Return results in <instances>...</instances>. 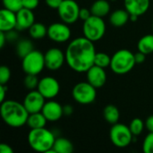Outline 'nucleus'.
I'll use <instances>...</instances> for the list:
<instances>
[{
  "mask_svg": "<svg viewBox=\"0 0 153 153\" xmlns=\"http://www.w3.org/2000/svg\"><path fill=\"white\" fill-rule=\"evenodd\" d=\"M91 41L85 37H80L73 39L65 51V61L69 67L77 73H86L92 65L96 49Z\"/></svg>",
  "mask_w": 153,
  "mask_h": 153,
  "instance_id": "obj_1",
  "label": "nucleus"
},
{
  "mask_svg": "<svg viewBox=\"0 0 153 153\" xmlns=\"http://www.w3.org/2000/svg\"><path fill=\"white\" fill-rule=\"evenodd\" d=\"M0 114L4 122L11 127H22L27 123L29 112L23 103L15 100H4L1 103Z\"/></svg>",
  "mask_w": 153,
  "mask_h": 153,
  "instance_id": "obj_2",
  "label": "nucleus"
},
{
  "mask_svg": "<svg viewBox=\"0 0 153 153\" xmlns=\"http://www.w3.org/2000/svg\"><path fill=\"white\" fill-rule=\"evenodd\" d=\"M56 141L52 132L45 127L30 129L28 134V143L30 148L38 152H53V145Z\"/></svg>",
  "mask_w": 153,
  "mask_h": 153,
  "instance_id": "obj_3",
  "label": "nucleus"
},
{
  "mask_svg": "<svg viewBox=\"0 0 153 153\" xmlns=\"http://www.w3.org/2000/svg\"><path fill=\"white\" fill-rule=\"evenodd\" d=\"M134 54L128 49H120L111 57L110 68L117 74H126L135 65Z\"/></svg>",
  "mask_w": 153,
  "mask_h": 153,
  "instance_id": "obj_4",
  "label": "nucleus"
},
{
  "mask_svg": "<svg viewBox=\"0 0 153 153\" xmlns=\"http://www.w3.org/2000/svg\"><path fill=\"white\" fill-rule=\"evenodd\" d=\"M82 32L84 37L92 42L101 39L106 32V24L102 17L91 15L89 19L84 21Z\"/></svg>",
  "mask_w": 153,
  "mask_h": 153,
  "instance_id": "obj_5",
  "label": "nucleus"
},
{
  "mask_svg": "<svg viewBox=\"0 0 153 153\" xmlns=\"http://www.w3.org/2000/svg\"><path fill=\"white\" fill-rule=\"evenodd\" d=\"M109 137L111 143L117 148H126L133 142L134 134H132L129 126L117 123L113 125L110 129Z\"/></svg>",
  "mask_w": 153,
  "mask_h": 153,
  "instance_id": "obj_6",
  "label": "nucleus"
},
{
  "mask_svg": "<svg viewBox=\"0 0 153 153\" xmlns=\"http://www.w3.org/2000/svg\"><path fill=\"white\" fill-rule=\"evenodd\" d=\"M22 70L26 74H39L46 67L44 55L39 50H32L22 58Z\"/></svg>",
  "mask_w": 153,
  "mask_h": 153,
  "instance_id": "obj_7",
  "label": "nucleus"
},
{
  "mask_svg": "<svg viewBox=\"0 0 153 153\" xmlns=\"http://www.w3.org/2000/svg\"><path fill=\"white\" fill-rule=\"evenodd\" d=\"M72 95L76 102L82 105H88L95 101L97 91L96 88L89 82H82L74 87Z\"/></svg>",
  "mask_w": 153,
  "mask_h": 153,
  "instance_id": "obj_8",
  "label": "nucleus"
},
{
  "mask_svg": "<svg viewBox=\"0 0 153 153\" xmlns=\"http://www.w3.org/2000/svg\"><path fill=\"white\" fill-rule=\"evenodd\" d=\"M80 9L79 4L74 0H64L58 7L57 12L60 19L64 22L73 24L80 18Z\"/></svg>",
  "mask_w": 153,
  "mask_h": 153,
  "instance_id": "obj_9",
  "label": "nucleus"
},
{
  "mask_svg": "<svg viewBox=\"0 0 153 153\" xmlns=\"http://www.w3.org/2000/svg\"><path fill=\"white\" fill-rule=\"evenodd\" d=\"M48 38L58 43L69 40L71 37V30L65 22H54L48 28Z\"/></svg>",
  "mask_w": 153,
  "mask_h": 153,
  "instance_id": "obj_10",
  "label": "nucleus"
},
{
  "mask_svg": "<svg viewBox=\"0 0 153 153\" xmlns=\"http://www.w3.org/2000/svg\"><path fill=\"white\" fill-rule=\"evenodd\" d=\"M37 89L45 97V99L51 100L58 95L60 91V85L57 80L54 77L46 76L39 80Z\"/></svg>",
  "mask_w": 153,
  "mask_h": 153,
  "instance_id": "obj_11",
  "label": "nucleus"
},
{
  "mask_svg": "<svg viewBox=\"0 0 153 153\" xmlns=\"http://www.w3.org/2000/svg\"><path fill=\"white\" fill-rule=\"evenodd\" d=\"M45 97L37 90L30 91L23 100V105L29 114L41 112L46 101Z\"/></svg>",
  "mask_w": 153,
  "mask_h": 153,
  "instance_id": "obj_12",
  "label": "nucleus"
},
{
  "mask_svg": "<svg viewBox=\"0 0 153 153\" xmlns=\"http://www.w3.org/2000/svg\"><path fill=\"white\" fill-rule=\"evenodd\" d=\"M44 57L46 67L48 70L56 71L60 69L64 65L65 54H64V52L57 48H52L44 54Z\"/></svg>",
  "mask_w": 153,
  "mask_h": 153,
  "instance_id": "obj_13",
  "label": "nucleus"
},
{
  "mask_svg": "<svg viewBox=\"0 0 153 153\" xmlns=\"http://www.w3.org/2000/svg\"><path fill=\"white\" fill-rule=\"evenodd\" d=\"M86 74L87 81L96 89L101 88L107 82V74L105 72V68L94 65L86 72Z\"/></svg>",
  "mask_w": 153,
  "mask_h": 153,
  "instance_id": "obj_14",
  "label": "nucleus"
},
{
  "mask_svg": "<svg viewBox=\"0 0 153 153\" xmlns=\"http://www.w3.org/2000/svg\"><path fill=\"white\" fill-rule=\"evenodd\" d=\"M41 112L49 122H56L59 120L64 115L63 107L58 102L54 100H49L46 102Z\"/></svg>",
  "mask_w": 153,
  "mask_h": 153,
  "instance_id": "obj_15",
  "label": "nucleus"
},
{
  "mask_svg": "<svg viewBox=\"0 0 153 153\" xmlns=\"http://www.w3.org/2000/svg\"><path fill=\"white\" fill-rule=\"evenodd\" d=\"M16 30H23L27 29L29 30V28L35 22V17L32 10L24 7H22L16 13Z\"/></svg>",
  "mask_w": 153,
  "mask_h": 153,
  "instance_id": "obj_16",
  "label": "nucleus"
},
{
  "mask_svg": "<svg viewBox=\"0 0 153 153\" xmlns=\"http://www.w3.org/2000/svg\"><path fill=\"white\" fill-rule=\"evenodd\" d=\"M16 13L6 8H3L0 11V30L6 32L16 29Z\"/></svg>",
  "mask_w": 153,
  "mask_h": 153,
  "instance_id": "obj_17",
  "label": "nucleus"
},
{
  "mask_svg": "<svg viewBox=\"0 0 153 153\" xmlns=\"http://www.w3.org/2000/svg\"><path fill=\"white\" fill-rule=\"evenodd\" d=\"M125 9L137 16L144 14L150 7V0H124Z\"/></svg>",
  "mask_w": 153,
  "mask_h": 153,
  "instance_id": "obj_18",
  "label": "nucleus"
},
{
  "mask_svg": "<svg viewBox=\"0 0 153 153\" xmlns=\"http://www.w3.org/2000/svg\"><path fill=\"white\" fill-rule=\"evenodd\" d=\"M130 20V13L126 9H117L109 17L110 23L115 27H122Z\"/></svg>",
  "mask_w": 153,
  "mask_h": 153,
  "instance_id": "obj_19",
  "label": "nucleus"
},
{
  "mask_svg": "<svg viewBox=\"0 0 153 153\" xmlns=\"http://www.w3.org/2000/svg\"><path fill=\"white\" fill-rule=\"evenodd\" d=\"M47 122L48 120L42 112H36V113H31L29 115L26 125L30 129H37V128L45 127Z\"/></svg>",
  "mask_w": 153,
  "mask_h": 153,
  "instance_id": "obj_20",
  "label": "nucleus"
},
{
  "mask_svg": "<svg viewBox=\"0 0 153 153\" xmlns=\"http://www.w3.org/2000/svg\"><path fill=\"white\" fill-rule=\"evenodd\" d=\"M52 152L55 153H72L74 152V145L68 139L63 137L56 138Z\"/></svg>",
  "mask_w": 153,
  "mask_h": 153,
  "instance_id": "obj_21",
  "label": "nucleus"
},
{
  "mask_svg": "<svg viewBox=\"0 0 153 153\" xmlns=\"http://www.w3.org/2000/svg\"><path fill=\"white\" fill-rule=\"evenodd\" d=\"M91 11L92 15H96L99 17H104L108 15L110 11V4L107 0H97L95 1L91 7Z\"/></svg>",
  "mask_w": 153,
  "mask_h": 153,
  "instance_id": "obj_22",
  "label": "nucleus"
},
{
  "mask_svg": "<svg viewBox=\"0 0 153 153\" xmlns=\"http://www.w3.org/2000/svg\"><path fill=\"white\" fill-rule=\"evenodd\" d=\"M138 51L145 55L153 53V34H148L140 39L138 41Z\"/></svg>",
  "mask_w": 153,
  "mask_h": 153,
  "instance_id": "obj_23",
  "label": "nucleus"
},
{
  "mask_svg": "<svg viewBox=\"0 0 153 153\" xmlns=\"http://www.w3.org/2000/svg\"><path fill=\"white\" fill-rule=\"evenodd\" d=\"M103 116L107 122H108L109 124L115 125L119 120L120 113H119L118 108L115 107L114 105H108L105 107L103 110Z\"/></svg>",
  "mask_w": 153,
  "mask_h": 153,
  "instance_id": "obj_24",
  "label": "nucleus"
},
{
  "mask_svg": "<svg viewBox=\"0 0 153 153\" xmlns=\"http://www.w3.org/2000/svg\"><path fill=\"white\" fill-rule=\"evenodd\" d=\"M29 33L32 39H40L48 35V28L41 22H34L29 28Z\"/></svg>",
  "mask_w": 153,
  "mask_h": 153,
  "instance_id": "obj_25",
  "label": "nucleus"
},
{
  "mask_svg": "<svg viewBox=\"0 0 153 153\" xmlns=\"http://www.w3.org/2000/svg\"><path fill=\"white\" fill-rule=\"evenodd\" d=\"M33 49V44L29 39H22L17 43L16 46V53L21 57L23 58L29 53H30Z\"/></svg>",
  "mask_w": 153,
  "mask_h": 153,
  "instance_id": "obj_26",
  "label": "nucleus"
},
{
  "mask_svg": "<svg viewBox=\"0 0 153 153\" xmlns=\"http://www.w3.org/2000/svg\"><path fill=\"white\" fill-rule=\"evenodd\" d=\"M111 63V57L104 53V52H98L95 55V59H94V65H98L102 68H107L110 66Z\"/></svg>",
  "mask_w": 153,
  "mask_h": 153,
  "instance_id": "obj_27",
  "label": "nucleus"
},
{
  "mask_svg": "<svg viewBox=\"0 0 153 153\" xmlns=\"http://www.w3.org/2000/svg\"><path fill=\"white\" fill-rule=\"evenodd\" d=\"M145 123H143V121L141 118H134L130 125H129V128L132 132V134H134V136H138L140 135L144 128Z\"/></svg>",
  "mask_w": 153,
  "mask_h": 153,
  "instance_id": "obj_28",
  "label": "nucleus"
},
{
  "mask_svg": "<svg viewBox=\"0 0 153 153\" xmlns=\"http://www.w3.org/2000/svg\"><path fill=\"white\" fill-rule=\"evenodd\" d=\"M39 80L38 79L36 74H27L24 78V86L26 87V89L32 91L38 88L39 85Z\"/></svg>",
  "mask_w": 153,
  "mask_h": 153,
  "instance_id": "obj_29",
  "label": "nucleus"
},
{
  "mask_svg": "<svg viewBox=\"0 0 153 153\" xmlns=\"http://www.w3.org/2000/svg\"><path fill=\"white\" fill-rule=\"evenodd\" d=\"M4 7L17 13L22 8V0H2Z\"/></svg>",
  "mask_w": 153,
  "mask_h": 153,
  "instance_id": "obj_30",
  "label": "nucleus"
},
{
  "mask_svg": "<svg viewBox=\"0 0 153 153\" xmlns=\"http://www.w3.org/2000/svg\"><path fill=\"white\" fill-rule=\"evenodd\" d=\"M11 77V71L8 66L2 65L0 67V84L6 85Z\"/></svg>",
  "mask_w": 153,
  "mask_h": 153,
  "instance_id": "obj_31",
  "label": "nucleus"
},
{
  "mask_svg": "<svg viewBox=\"0 0 153 153\" xmlns=\"http://www.w3.org/2000/svg\"><path fill=\"white\" fill-rule=\"evenodd\" d=\"M143 150L145 153H153V133H149L143 143Z\"/></svg>",
  "mask_w": 153,
  "mask_h": 153,
  "instance_id": "obj_32",
  "label": "nucleus"
},
{
  "mask_svg": "<svg viewBox=\"0 0 153 153\" xmlns=\"http://www.w3.org/2000/svg\"><path fill=\"white\" fill-rule=\"evenodd\" d=\"M39 5V0H22V7L33 10Z\"/></svg>",
  "mask_w": 153,
  "mask_h": 153,
  "instance_id": "obj_33",
  "label": "nucleus"
},
{
  "mask_svg": "<svg viewBox=\"0 0 153 153\" xmlns=\"http://www.w3.org/2000/svg\"><path fill=\"white\" fill-rule=\"evenodd\" d=\"M92 15L91 9H87V8H81L80 9V13H79V17L81 20H82L83 22L86 21L87 19H89L91 16Z\"/></svg>",
  "mask_w": 153,
  "mask_h": 153,
  "instance_id": "obj_34",
  "label": "nucleus"
},
{
  "mask_svg": "<svg viewBox=\"0 0 153 153\" xmlns=\"http://www.w3.org/2000/svg\"><path fill=\"white\" fill-rule=\"evenodd\" d=\"M64 0H45L48 6L53 9H58Z\"/></svg>",
  "mask_w": 153,
  "mask_h": 153,
  "instance_id": "obj_35",
  "label": "nucleus"
},
{
  "mask_svg": "<svg viewBox=\"0 0 153 153\" xmlns=\"http://www.w3.org/2000/svg\"><path fill=\"white\" fill-rule=\"evenodd\" d=\"M5 36H6V40L7 41H14L18 39V33L14 30H9V31H6L5 32Z\"/></svg>",
  "mask_w": 153,
  "mask_h": 153,
  "instance_id": "obj_36",
  "label": "nucleus"
},
{
  "mask_svg": "<svg viewBox=\"0 0 153 153\" xmlns=\"http://www.w3.org/2000/svg\"><path fill=\"white\" fill-rule=\"evenodd\" d=\"M145 56H146V55L143 54V52H140V51H138L136 54H134V59H135L136 64L143 63L144 60H145Z\"/></svg>",
  "mask_w": 153,
  "mask_h": 153,
  "instance_id": "obj_37",
  "label": "nucleus"
},
{
  "mask_svg": "<svg viewBox=\"0 0 153 153\" xmlns=\"http://www.w3.org/2000/svg\"><path fill=\"white\" fill-rule=\"evenodd\" d=\"M145 126L150 133H153V115L150 116L145 121Z\"/></svg>",
  "mask_w": 153,
  "mask_h": 153,
  "instance_id": "obj_38",
  "label": "nucleus"
},
{
  "mask_svg": "<svg viewBox=\"0 0 153 153\" xmlns=\"http://www.w3.org/2000/svg\"><path fill=\"white\" fill-rule=\"evenodd\" d=\"M0 152L1 153H13V150L11 148V146H9L6 143H1L0 144Z\"/></svg>",
  "mask_w": 153,
  "mask_h": 153,
  "instance_id": "obj_39",
  "label": "nucleus"
},
{
  "mask_svg": "<svg viewBox=\"0 0 153 153\" xmlns=\"http://www.w3.org/2000/svg\"><path fill=\"white\" fill-rule=\"evenodd\" d=\"M7 91V88L5 85L4 84H0V102H4V98H5V93Z\"/></svg>",
  "mask_w": 153,
  "mask_h": 153,
  "instance_id": "obj_40",
  "label": "nucleus"
},
{
  "mask_svg": "<svg viewBox=\"0 0 153 153\" xmlns=\"http://www.w3.org/2000/svg\"><path fill=\"white\" fill-rule=\"evenodd\" d=\"M63 110H64V115L65 116H70L71 114H73L74 108L71 105H65L63 107Z\"/></svg>",
  "mask_w": 153,
  "mask_h": 153,
  "instance_id": "obj_41",
  "label": "nucleus"
},
{
  "mask_svg": "<svg viewBox=\"0 0 153 153\" xmlns=\"http://www.w3.org/2000/svg\"><path fill=\"white\" fill-rule=\"evenodd\" d=\"M5 41H7V40H6V36H5V32L0 30V48H4Z\"/></svg>",
  "mask_w": 153,
  "mask_h": 153,
  "instance_id": "obj_42",
  "label": "nucleus"
},
{
  "mask_svg": "<svg viewBox=\"0 0 153 153\" xmlns=\"http://www.w3.org/2000/svg\"><path fill=\"white\" fill-rule=\"evenodd\" d=\"M138 17H139V16H137V15L130 14V21H132V22H136L137 19H138Z\"/></svg>",
  "mask_w": 153,
  "mask_h": 153,
  "instance_id": "obj_43",
  "label": "nucleus"
},
{
  "mask_svg": "<svg viewBox=\"0 0 153 153\" xmlns=\"http://www.w3.org/2000/svg\"><path fill=\"white\" fill-rule=\"evenodd\" d=\"M152 30H153V22H152Z\"/></svg>",
  "mask_w": 153,
  "mask_h": 153,
  "instance_id": "obj_44",
  "label": "nucleus"
}]
</instances>
